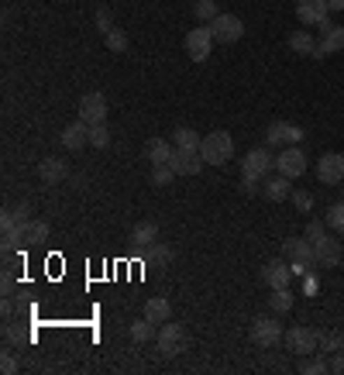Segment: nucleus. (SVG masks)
Here are the masks:
<instances>
[{
  "mask_svg": "<svg viewBox=\"0 0 344 375\" xmlns=\"http://www.w3.org/2000/svg\"><path fill=\"white\" fill-rule=\"evenodd\" d=\"M200 155H203L207 166H227L231 155H234V138H231L227 131H210V134H203Z\"/></svg>",
  "mask_w": 344,
  "mask_h": 375,
  "instance_id": "obj_1",
  "label": "nucleus"
},
{
  "mask_svg": "<svg viewBox=\"0 0 344 375\" xmlns=\"http://www.w3.org/2000/svg\"><path fill=\"white\" fill-rule=\"evenodd\" d=\"M282 248H286L293 276H306V272H313V269L320 265V262H317V251H313V245H310L306 238H289Z\"/></svg>",
  "mask_w": 344,
  "mask_h": 375,
  "instance_id": "obj_2",
  "label": "nucleus"
},
{
  "mask_svg": "<svg viewBox=\"0 0 344 375\" xmlns=\"http://www.w3.org/2000/svg\"><path fill=\"white\" fill-rule=\"evenodd\" d=\"M155 341H159V355H162V358H175V355L186 351V331H182L179 324H169V320L159 327Z\"/></svg>",
  "mask_w": 344,
  "mask_h": 375,
  "instance_id": "obj_3",
  "label": "nucleus"
},
{
  "mask_svg": "<svg viewBox=\"0 0 344 375\" xmlns=\"http://www.w3.org/2000/svg\"><path fill=\"white\" fill-rule=\"evenodd\" d=\"M210 48H214V28H210V24L186 31V55H189L193 62H207V59H210Z\"/></svg>",
  "mask_w": 344,
  "mask_h": 375,
  "instance_id": "obj_4",
  "label": "nucleus"
},
{
  "mask_svg": "<svg viewBox=\"0 0 344 375\" xmlns=\"http://www.w3.org/2000/svg\"><path fill=\"white\" fill-rule=\"evenodd\" d=\"M272 166H275V159H272L268 145H265V148H252V152L245 155V162H241V176H252V179H268Z\"/></svg>",
  "mask_w": 344,
  "mask_h": 375,
  "instance_id": "obj_5",
  "label": "nucleus"
},
{
  "mask_svg": "<svg viewBox=\"0 0 344 375\" xmlns=\"http://www.w3.org/2000/svg\"><path fill=\"white\" fill-rule=\"evenodd\" d=\"M344 48V28L334 24V21H324L320 24V38H317V52L313 59H324V55H334Z\"/></svg>",
  "mask_w": 344,
  "mask_h": 375,
  "instance_id": "obj_6",
  "label": "nucleus"
},
{
  "mask_svg": "<svg viewBox=\"0 0 344 375\" xmlns=\"http://www.w3.org/2000/svg\"><path fill=\"white\" fill-rule=\"evenodd\" d=\"M282 334H286V327H282L279 320H272V317H258L255 324H252V341H255L258 348H272V344H279Z\"/></svg>",
  "mask_w": 344,
  "mask_h": 375,
  "instance_id": "obj_7",
  "label": "nucleus"
},
{
  "mask_svg": "<svg viewBox=\"0 0 344 375\" xmlns=\"http://www.w3.org/2000/svg\"><path fill=\"white\" fill-rule=\"evenodd\" d=\"M80 121H86V125H107V100H103L100 90L86 93L80 100Z\"/></svg>",
  "mask_w": 344,
  "mask_h": 375,
  "instance_id": "obj_8",
  "label": "nucleus"
},
{
  "mask_svg": "<svg viewBox=\"0 0 344 375\" xmlns=\"http://www.w3.org/2000/svg\"><path fill=\"white\" fill-rule=\"evenodd\" d=\"M275 169H279V176H286V179H300L303 172H306V155H303L300 145H289V148L275 159Z\"/></svg>",
  "mask_w": 344,
  "mask_h": 375,
  "instance_id": "obj_9",
  "label": "nucleus"
},
{
  "mask_svg": "<svg viewBox=\"0 0 344 375\" xmlns=\"http://www.w3.org/2000/svg\"><path fill=\"white\" fill-rule=\"evenodd\" d=\"M282 341L293 355H313L317 351V331L313 327H289L282 334Z\"/></svg>",
  "mask_w": 344,
  "mask_h": 375,
  "instance_id": "obj_10",
  "label": "nucleus"
},
{
  "mask_svg": "<svg viewBox=\"0 0 344 375\" xmlns=\"http://www.w3.org/2000/svg\"><path fill=\"white\" fill-rule=\"evenodd\" d=\"M303 138V127L296 125H286V121H272L268 131H265V145L275 148V145H300Z\"/></svg>",
  "mask_w": 344,
  "mask_h": 375,
  "instance_id": "obj_11",
  "label": "nucleus"
},
{
  "mask_svg": "<svg viewBox=\"0 0 344 375\" xmlns=\"http://www.w3.org/2000/svg\"><path fill=\"white\" fill-rule=\"evenodd\" d=\"M210 28H214V42H224V45H234L245 35V24H241V17H234V14H220Z\"/></svg>",
  "mask_w": 344,
  "mask_h": 375,
  "instance_id": "obj_12",
  "label": "nucleus"
},
{
  "mask_svg": "<svg viewBox=\"0 0 344 375\" xmlns=\"http://www.w3.org/2000/svg\"><path fill=\"white\" fill-rule=\"evenodd\" d=\"M317 179H320L324 186L341 183V179H344V155H338V152L320 155V162H317Z\"/></svg>",
  "mask_w": 344,
  "mask_h": 375,
  "instance_id": "obj_13",
  "label": "nucleus"
},
{
  "mask_svg": "<svg viewBox=\"0 0 344 375\" xmlns=\"http://www.w3.org/2000/svg\"><path fill=\"white\" fill-rule=\"evenodd\" d=\"M261 279L268 283V290H289V283H293V269H289L286 262L272 258V262L261 269Z\"/></svg>",
  "mask_w": 344,
  "mask_h": 375,
  "instance_id": "obj_14",
  "label": "nucleus"
},
{
  "mask_svg": "<svg viewBox=\"0 0 344 375\" xmlns=\"http://www.w3.org/2000/svg\"><path fill=\"white\" fill-rule=\"evenodd\" d=\"M169 166L175 169V176H196V172L207 166V162H203V155H200V152L175 148V152H172V159H169Z\"/></svg>",
  "mask_w": 344,
  "mask_h": 375,
  "instance_id": "obj_15",
  "label": "nucleus"
},
{
  "mask_svg": "<svg viewBox=\"0 0 344 375\" xmlns=\"http://www.w3.org/2000/svg\"><path fill=\"white\" fill-rule=\"evenodd\" d=\"M327 14H331L327 0H296V17L303 24H324Z\"/></svg>",
  "mask_w": 344,
  "mask_h": 375,
  "instance_id": "obj_16",
  "label": "nucleus"
},
{
  "mask_svg": "<svg viewBox=\"0 0 344 375\" xmlns=\"http://www.w3.org/2000/svg\"><path fill=\"white\" fill-rule=\"evenodd\" d=\"M159 245V224L155 220H138L131 227V248H155Z\"/></svg>",
  "mask_w": 344,
  "mask_h": 375,
  "instance_id": "obj_17",
  "label": "nucleus"
},
{
  "mask_svg": "<svg viewBox=\"0 0 344 375\" xmlns=\"http://www.w3.org/2000/svg\"><path fill=\"white\" fill-rule=\"evenodd\" d=\"M59 141H62V148H69V152H80V148H86V145H89V125L76 118L73 125L62 131V138H59Z\"/></svg>",
  "mask_w": 344,
  "mask_h": 375,
  "instance_id": "obj_18",
  "label": "nucleus"
},
{
  "mask_svg": "<svg viewBox=\"0 0 344 375\" xmlns=\"http://www.w3.org/2000/svg\"><path fill=\"white\" fill-rule=\"evenodd\" d=\"M313 251H317V262L327 265V269H334V265L341 262V245H338L334 238H327V234L313 241Z\"/></svg>",
  "mask_w": 344,
  "mask_h": 375,
  "instance_id": "obj_19",
  "label": "nucleus"
},
{
  "mask_svg": "<svg viewBox=\"0 0 344 375\" xmlns=\"http://www.w3.org/2000/svg\"><path fill=\"white\" fill-rule=\"evenodd\" d=\"M289 183H293V179H286V176H268L265 186H261V197H268L272 204L289 200V197H293V186H289Z\"/></svg>",
  "mask_w": 344,
  "mask_h": 375,
  "instance_id": "obj_20",
  "label": "nucleus"
},
{
  "mask_svg": "<svg viewBox=\"0 0 344 375\" xmlns=\"http://www.w3.org/2000/svg\"><path fill=\"white\" fill-rule=\"evenodd\" d=\"M172 152H175V145H169L166 138H152V141L145 145V155H148L152 166H169Z\"/></svg>",
  "mask_w": 344,
  "mask_h": 375,
  "instance_id": "obj_21",
  "label": "nucleus"
},
{
  "mask_svg": "<svg viewBox=\"0 0 344 375\" xmlns=\"http://www.w3.org/2000/svg\"><path fill=\"white\" fill-rule=\"evenodd\" d=\"M145 317L155 324V327H162L166 320L172 317V306H169V299H162V296H155V299H148L145 303Z\"/></svg>",
  "mask_w": 344,
  "mask_h": 375,
  "instance_id": "obj_22",
  "label": "nucleus"
},
{
  "mask_svg": "<svg viewBox=\"0 0 344 375\" xmlns=\"http://www.w3.org/2000/svg\"><path fill=\"white\" fill-rule=\"evenodd\" d=\"M38 176H42V183H62L69 176V166L62 159H45L42 166H38Z\"/></svg>",
  "mask_w": 344,
  "mask_h": 375,
  "instance_id": "obj_23",
  "label": "nucleus"
},
{
  "mask_svg": "<svg viewBox=\"0 0 344 375\" xmlns=\"http://www.w3.org/2000/svg\"><path fill=\"white\" fill-rule=\"evenodd\" d=\"M200 141H203V134H196L193 127H175V131H172V145H175V148L200 152Z\"/></svg>",
  "mask_w": 344,
  "mask_h": 375,
  "instance_id": "obj_24",
  "label": "nucleus"
},
{
  "mask_svg": "<svg viewBox=\"0 0 344 375\" xmlns=\"http://www.w3.org/2000/svg\"><path fill=\"white\" fill-rule=\"evenodd\" d=\"M289 48H293L296 55H313V52H317V38H313L310 31H293V35H289Z\"/></svg>",
  "mask_w": 344,
  "mask_h": 375,
  "instance_id": "obj_25",
  "label": "nucleus"
},
{
  "mask_svg": "<svg viewBox=\"0 0 344 375\" xmlns=\"http://www.w3.org/2000/svg\"><path fill=\"white\" fill-rule=\"evenodd\" d=\"M48 241V224L45 220H28L24 224V245H45Z\"/></svg>",
  "mask_w": 344,
  "mask_h": 375,
  "instance_id": "obj_26",
  "label": "nucleus"
},
{
  "mask_svg": "<svg viewBox=\"0 0 344 375\" xmlns=\"http://www.w3.org/2000/svg\"><path fill=\"white\" fill-rule=\"evenodd\" d=\"M193 14H196V21H203V24H214L217 17H220V10H217V0H196V3H193Z\"/></svg>",
  "mask_w": 344,
  "mask_h": 375,
  "instance_id": "obj_27",
  "label": "nucleus"
},
{
  "mask_svg": "<svg viewBox=\"0 0 344 375\" xmlns=\"http://www.w3.org/2000/svg\"><path fill=\"white\" fill-rule=\"evenodd\" d=\"M3 231V248L14 251L24 245V224H10V227H0Z\"/></svg>",
  "mask_w": 344,
  "mask_h": 375,
  "instance_id": "obj_28",
  "label": "nucleus"
},
{
  "mask_svg": "<svg viewBox=\"0 0 344 375\" xmlns=\"http://www.w3.org/2000/svg\"><path fill=\"white\" fill-rule=\"evenodd\" d=\"M155 334H159V327H155L148 317H141V320L131 324V341H152Z\"/></svg>",
  "mask_w": 344,
  "mask_h": 375,
  "instance_id": "obj_29",
  "label": "nucleus"
},
{
  "mask_svg": "<svg viewBox=\"0 0 344 375\" xmlns=\"http://www.w3.org/2000/svg\"><path fill=\"white\" fill-rule=\"evenodd\" d=\"M103 38H107V48H110V52H117V55H121V52H128V45H131L128 35H124L121 28H110Z\"/></svg>",
  "mask_w": 344,
  "mask_h": 375,
  "instance_id": "obj_30",
  "label": "nucleus"
},
{
  "mask_svg": "<svg viewBox=\"0 0 344 375\" xmlns=\"http://www.w3.org/2000/svg\"><path fill=\"white\" fill-rule=\"evenodd\" d=\"M89 145H93V148H107V145H110L107 125H89Z\"/></svg>",
  "mask_w": 344,
  "mask_h": 375,
  "instance_id": "obj_31",
  "label": "nucleus"
},
{
  "mask_svg": "<svg viewBox=\"0 0 344 375\" xmlns=\"http://www.w3.org/2000/svg\"><path fill=\"white\" fill-rule=\"evenodd\" d=\"M268 303H272L275 313H286V310L293 306V292L289 290H272V299H268Z\"/></svg>",
  "mask_w": 344,
  "mask_h": 375,
  "instance_id": "obj_32",
  "label": "nucleus"
},
{
  "mask_svg": "<svg viewBox=\"0 0 344 375\" xmlns=\"http://www.w3.org/2000/svg\"><path fill=\"white\" fill-rule=\"evenodd\" d=\"M344 334H317V348L320 351H341Z\"/></svg>",
  "mask_w": 344,
  "mask_h": 375,
  "instance_id": "obj_33",
  "label": "nucleus"
},
{
  "mask_svg": "<svg viewBox=\"0 0 344 375\" xmlns=\"http://www.w3.org/2000/svg\"><path fill=\"white\" fill-rule=\"evenodd\" d=\"M300 372L303 375H324V372H331V362H324V358H306V362H300Z\"/></svg>",
  "mask_w": 344,
  "mask_h": 375,
  "instance_id": "obj_34",
  "label": "nucleus"
},
{
  "mask_svg": "<svg viewBox=\"0 0 344 375\" xmlns=\"http://www.w3.org/2000/svg\"><path fill=\"white\" fill-rule=\"evenodd\" d=\"M175 169L172 166H152V186H169Z\"/></svg>",
  "mask_w": 344,
  "mask_h": 375,
  "instance_id": "obj_35",
  "label": "nucleus"
},
{
  "mask_svg": "<svg viewBox=\"0 0 344 375\" xmlns=\"http://www.w3.org/2000/svg\"><path fill=\"white\" fill-rule=\"evenodd\" d=\"M327 224H331L334 231H341V234H344V200L327 210Z\"/></svg>",
  "mask_w": 344,
  "mask_h": 375,
  "instance_id": "obj_36",
  "label": "nucleus"
},
{
  "mask_svg": "<svg viewBox=\"0 0 344 375\" xmlns=\"http://www.w3.org/2000/svg\"><path fill=\"white\" fill-rule=\"evenodd\" d=\"M289 200H293V204H296V210H303V213L313 207V197H310V193H303V190H296V193H293Z\"/></svg>",
  "mask_w": 344,
  "mask_h": 375,
  "instance_id": "obj_37",
  "label": "nucleus"
},
{
  "mask_svg": "<svg viewBox=\"0 0 344 375\" xmlns=\"http://www.w3.org/2000/svg\"><path fill=\"white\" fill-rule=\"evenodd\" d=\"M96 28H100L103 35L114 28V21H110V10H107V7H100V10H96Z\"/></svg>",
  "mask_w": 344,
  "mask_h": 375,
  "instance_id": "obj_38",
  "label": "nucleus"
},
{
  "mask_svg": "<svg viewBox=\"0 0 344 375\" xmlns=\"http://www.w3.org/2000/svg\"><path fill=\"white\" fill-rule=\"evenodd\" d=\"M152 258H155L159 265H169V262H172V251H169V245H155V251H152Z\"/></svg>",
  "mask_w": 344,
  "mask_h": 375,
  "instance_id": "obj_39",
  "label": "nucleus"
},
{
  "mask_svg": "<svg viewBox=\"0 0 344 375\" xmlns=\"http://www.w3.org/2000/svg\"><path fill=\"white\" fill-rule=\"evenodd\" d=\"M0 372H3V375L17 372V362H14V355H10V351H3V358H0Z\"/></svg>",
  "mask_w": 344,
  "mask_h": 375,
  "instance_id": "obj_40",
  "label": "nucleus"
},
{
  "mask_svg": "<svg viewBox=\"0 0 344 375\" xmlns=\"http://www.w3.org/2000/svg\"><path fill=\"white\" fill-rule=\"evenodd\" d=\"M317 238H324V224H320V220H310V227H306V241L313 245Z\"/></svg>",
  "mask_w": 344,
  "mask_h": 375,
  "instance_id": "obj_41",
  "label": "nucleus"
},
{
  "mask_svg": "<svg viewBox=\"0 0 344 375\" xmlns=\"http://www.w3.org/2000/svg\"><path fill=\"white\" fill-rule=\"evenodd\" d=\"M3 341H7V344H21V341H24V334H21V327H14V324H10V327H3Z\"/></svg>",
  "mask_w": 344,
  "mask_h": 375,
  "instance_id": "obj_42",
  "label": "nucleus"
},
{
  "mask_svg": "<svg viewBox=\"0 0 344 375\" xmlns=\"http://www.w3.org/2000/svg\"><path fill=\"white\" fill-rule=\"evenodd\" d=\"M241 193H248V197L261 193V190H258V179H252V176H241Z\"/></svg>",
  "mask_w": 344,
  "mask_h": 375,
  "instance_id": "obj_43",
  "label": "nucleus"
},
{
  "mask_svg": "<svg viewBox=\"0 0 344 375\" xmlns=\"http://www.w3.org/2000/svg\"><path fill=\"white\" fill-rule=\"evenodd\" d=\"M331 372L344 375V351H334V358H331Z\"/></svg>",
  "mask_w": 344,
  "mask_h": 375,
  "instance_id": "obj_44",
  "label": "nucleus"
},
{
  "mask_svg": "<svg viewBox=\"0 0 344 375\" xmlns=\"http://www.w3.org/2000/svg\"><path fill=\"white\" fill-rule=\"evenodd\" d=\"M331 3V10H344V0H327Z\"/></svg>",
  "mask_w": 344,
  "mask_h": 375,
  "instance_id": "obj_45",
  "label": "nucleus"
}]
</instances>
